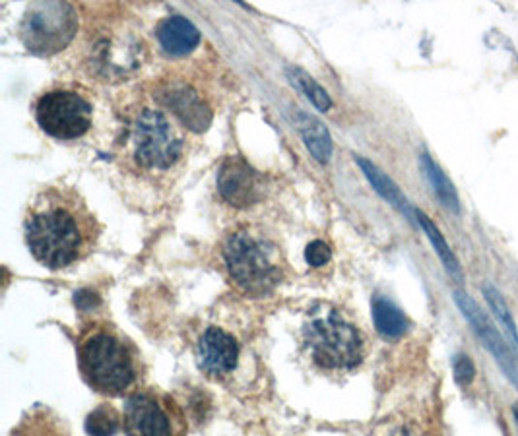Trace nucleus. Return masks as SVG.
<instances>
[{
	"instance_id": "obj_4",
	"label": "nucleus",
	"mask_w": 518,
	"mask_h": 436,
	"mask_svg": "<svg viewBox=\"0 0 518 436\" xmlns=\"http://www.w3.org/2000/svg\"><path fill=\"white\" fill-rule=\"evenodd\" d=\"M303 345L311 361L330 373H348L361 365L365 340L356 324L332 305H317L303 324Z\"/></svg>"
},
{
	"instance_id": "obj_11",
	"label": "nucleus",
	"mask_w": 518,
	"mask_h": 436,
	"mask_svg": "<svg viewBox=\"0 0 518 436\" xmlns=\"http://www.w3.org/2000/svg\"><path fill=\"white\" fill-rule=\"evenodd\" d=\"M198 367L210 378H224L233 373L239 359V345L222 328L210 326L198 340Z\"/></svg>"
},
{
	"instance_id": "obj_26",
	"label": "nucleus",
	"mask_w": 518,
	"mask_h": 436,
	"mask_svg": "<svg viewBox=\"0 0 518 436\" xmlns=\"http://www.w3.org/2000/svg\"><path fill=\"white\" fill-rule=\"evenodd\" d=\"M513 413H515V417H517L518 421V404L513 405Z\"/></svg>"
},
{
	"instance_id": "obj_15",
	"label": "nucleus",
	"mask_w": 518,
	"mask_h": 436,
	"mask_svg": "<svg viewBox=\"0 0 518 436\" xmlns=\"http://www.w3.org/2000/svg\"><path fill=\"white\" fill-rule=\"evenodd\" d=\"M420 167L435 198L441 202V206L453 214H460V198H458V192L451 183V179L447 177V173L433 161V157L429 156L427 152H423L420 156Z\"/></svg>"
},
{
	"instance_id": "obj_6",
	"label": "nucleus",
	"mask_w": 518,
	"mask_h": 436,
	"mask_svg": "<svg viewBox=\"0 0 518 436\" xmlns=\"http://www.w3.org/2000/svg\"><path fill=\"white\" fill-rule=\"evenodd\" d=\"M127 436H187L183 407L160 388H138L125 404Z\"/></svg>"
},
{
	"instance_id": "obj_8",
	"label": "nucleus",
	"mask_w": 518,
	"mask_h": 436,
	"mask_svg": "<svg viewBox=\"0 0 518 436\" xmlns=\"http://www.w3.org/2000/svg\"><path fill=\"white\" fill-rule=\"evenodd\" d=\"M94 109L84 95L70 90H53L39 97L35 119L43 132L59 140L84 136L92 126Z\"/></svg>"
},
{
	"instance_id": "obj_5",
	"label": "nucleus",
	"mask_w": 518,
	"mask_h": 436,
	"mask_svg": "<svg viewBox=\"0 0 518 436\" xmlns=\"http://www.w3.org/2000/svg\"><path fill=\"white\" fill-rule=\"evenodd\" d=\"M78 32V14L66 2H33L20 22L24 47L39 57H51L70 45Z\"/></svg>"
},
{
	"instance_id": "obj_14",
	"label": "nucleus",
	"mask_w": 518,
	"mask_h": 436,
	"mask_svg": "<svg viewBox=\"0 0 518 436\" xmlns=\"http://www.w3.org/2000/svg\"><path fill=\"white\" fill-rule=\"evenodd\" d=\"M14 436H70L65 419L45 405H33L14 429Z\"/></svg>"
},
{
	"instance_id": "obj_7",
	"label": "nucleus",
	"mask_w": 518,
	"mask_h": 436,
	"mask_svg": "<svg viewBox=\"0 0 518 436\" xmlns=\"http://www.w3.org/2000/svg\"><path fill=\"white\" fill-rule=\"evenodd\" d=\"M134 154L142 167L169 169L185 150V138L169 115L158 109H144L134 123Z\"/></svg>"
},
{
	"instance_id": "obj_17",
	"label": "nucleus",
	"mask_w": 518,
	"mask_h": 436,
	"mask_svg": "<svg viewBox=\"0 0 518 436\" xmlns=\"http://www.w3.org/2000/svg\"><path fill=\"white\" fill-rule=\"evenodd\" d=\"M295 125L305 140L307 150L317 161L326 163L332 156V142H330V134H328L326 126L313 115H307L303 111L295 113Z\"/></svg>"
},
{
	"instance_id": "obj_2",
	"label": "nucleus",
	"mask_w": 518,
	"mask_h": 436,
	"mask_svg": "<svg viewBox=\"0 0 518 436\" xmlns=\"http://www.w3.org/2000/svg\"><path fill=\"white\" fill-rule=\"evenodd\" d=\"M78 369L84 382L109 398L130 396L140 388L144 363L138 347L115 324L92 320L76 340Z\"/></svg>"
},
{
	"instance_id": "obj_25",
	"label": "nucleus",
	"mask_w": 518,
	"mask_h": 436,
	"mask_svg": "<svg viewBox=\"0 0 518 436\" xmlns=\"http://www.w3.org/2000/svg\"><path fill=\"white\" fill-rule=\"evenodd\" d=\"M98 303V295H94V293H90V291H80V293H76V305L80 307V309H90V307H94Z\"/></svg>"
},
{
	"instance_id": "obj_24",
	"label": "nucleus",
	"mask_w": 518,
	"mask_h": 436,
	"mask_svg": "<svg viewBox=\"0 0 518 436\" xmlns=\"http://www.w3.org/2000/svg\"><path fill=\"white\" fill-rule=\"evenodd\" d=\"M330 256H332L330 247H328L326 243H323V241H313V243L307 247V252H305L307 262H309L311 266H315V268L324 266V264L330 260Z\"/></svg>"
},
{
	"instance_id": "obj_16",
	"label": "nucleus",
	"mask_w": 518,
	"mask_h": 436,
	"mask_svg": "<svg viewBox=\"0 0 518 436\" xmlns=\"http://www.w3.org/2000/svg\"><path fill=\"white\" fill-rule=\"evenodd\" d=\"M357 165L361 167V171L365 173V177L369 179V183L373 185V188L392 204L398 212H402L406 218L410 221H414V214H412V206L408 202V198L402 194V190L398 188V185L390 179L389 175H385L377 165H373L371 161L363 159V157H356Z\"/></svg>"
},
{
	"instance_id": "obj_12",
	"label": "nucleus",
	"mask_w": 518,
	"mask_h": 436,
	"mask_svg": "<svg viewBox=\"0 0 518 436\" xmlns=\"http://www.w3.org/2000/svg\"><path fill=\"white\" fill-rule=\"evenodd\" d=\"M160 101L183 123L195 132H204L212 123V111L193 88L183 84L165 86Z\"/></svg>"
},
{
	"instance_id": "obj_19",
	"label": "nucleus",
	"mask_w": 518,
	"mask_h": 436,
	"mask_svg": "<svg viewBox=\"0 0 518 436\" xmlns=\"http://www.w3.org/2000/svg\"><path fill=\"white\" fill-rule=\"evenodd\" d=\"M416 218H418V223H420L423 233H425V235H427V239L431 241L433 249H435L437 256H439V260L443 262L445 270L449 272V276H451L453 280L462 281L464 276H462L460 262H458L456 254H454L451 247H449V243L445 241V237L441 235V231L437 229V225H435L431 219L427 218L423 212H416Z\"/></svg>"
},
{
	"instance_id": "obj_13",
	"label": "nucleus",
	"mask_w": 518,
	"mask_h": 436,
	"mask_svg": "<svg viewBox=\"0 0 518 436\" xmlns=\"http://www.w3.org/2000/svg\"><path fill=\"white\" fill-rule=\"evenodd\" d=\"M158 39L163 51L171 57H183L195 51L200 43V32L183 16H169L158 28Z\"/></svg>"
},
{
	"instance_id": "obj_23",
	"label": "nucleus",
	"mask_w": 518,
	"mask_h": 436,
	"mask_svg": "<svg viewBox=\"0 0 518 436\" xmlns=\"http://www.w3.org/2000/svg\"><path fill=\"white\" fill-rule=\"evenodd\" d=\"M454 380L458 386H470L476 378V365L470 355L458 353L453 361Z\"/></svg>"
},
{
	"instance_id": "obj_18",
	"label": "nucleus",
	"mask_w": 518,
	"mask_h": 436,
	"mask_svg": "<svg viewBox=\"0 0 518 436\" xmlns=\"http://www.w3.org/2000/svg\"><path fill=\"white\" fill-rule=\"evenodd\" d=\"M373 320L379 334L385 338H400L408 332V318L385 297L373 299Z\"/></svg>"
},
{
	"instance_id": "obj_22",
	"label": "nucleus",
	"mask_w": 518,
	"mask_h": 436,
	"mask_svg": "<svg viewBox=\"0 0 518 436\" xmlns=\"http://www.w3.org/2000/svg\"><path fill=\"white\" fill-rule=\"evenodd\" d=\"M286 72H288V78L292 80L293 86H297L303 94L307 95V97L311 99V103H313L317 109L328 111V109L332 107V101H330L328 94L324 92L323 88H321L305 70L290 66Z\"/></svg>"
},
{
	"instance_id": "obj_1",
	"label": "nucleus",
	"mask_w": 518,
	"mask_h": 436,
	"mask_svg": "<svg viewBox=\"0 0 518 436\" xmlns=\"http://www.w3.org/2000/svg\"><path fill=\"white\" fill-rule=\"evenodd\" d=\"M24 231L33 258L49 270H63L94 252L101 225L78 190L47 187L30 202Z\"/></svg>"
},
{
	"instance_id": "obj_10",
	"label": "nucleus",
	"mask_w": 518,
	"mask_h": 436,
	"mask_svg": "<svg viewBox=\"0 0 518 436\" xmlns=\"http://www.w3.org/2000/svg\"><path fill=\"white\" fill-rule=\"evenodd\" d=\"M220 196L233 208L255 206L264 194V183L259 171H255L243 157L229 156L218 171Z\"/></svg>"
},
{
	"instance_id": "obj_3",
	"label": "nucleus",
	"mask_w": 518,
	"mask_h": 436,
	"mask_svg": "<svg viewBox=\"0 0 518 436\" xmlns=\"http://www.w3.org/2000/svg\"><path fill=\"white\" fill-rule=\"evenodd\" d=\"M224 260L235 287L251 297L270 295L286 280L288 262L284 252L257 227H241L227 235Z\"/></svg>"
},
{
	"instance_id": "obj_9",
	"label": "nucleus",
	"mask_w": 518,
	"mask_h": 436,
	"mask_svg": "<svg viewBox=\"0 0 518 436\" xmlns=\"http://www.w3.org/2000/svg\"><path fill=\"white\" fill-rule=\"evenodd\" d=\"M453 297L456 307L460 309L462 316L466 318V322L470 324V328L478 336V340L493 355L497 367L503 371L507 380L518 390V357L515 355V351L503 340V336L499 334L493 320L487 316V312H484V309L472 297H468L462 291H454Z\"/></svg>"
},
{
	"instance_id": "obj_20",
	"label": "nucleus",
	"mask_w": 518,
	"mask_h": 436,
	"mask_svg": "<svg viewBox=\"0 0 518 436\" xmlns=\"http://www.w3.org/2000/svg\"><path fill=\"white\" fill-rule=\"evenodd\" d=\"M482 293L486 297L487 305H489V309L493 312L495 320L499 322V326L505 330L507 338L513 343V351H515V355L518 357V328L507 301L503 299V295L491 283H484L482 285Z\"/></svg>"
},
{
	"instance_id": "obj_21",
	"label": "nucleus",
	"mask_w": 518,
	"mask_h": 436,
	"mask_svg": "<svg viewBox=\"0 0 518 436\" xmlns=\"http://www.w3.org/2000/svg\"><path fill=\"white\" fill-rule=\"evenodd\" d=\"M119 427L121 415L109 404L99 405L86 419V433L90 436H115Z\"/></svg>"
}]
</instances>
